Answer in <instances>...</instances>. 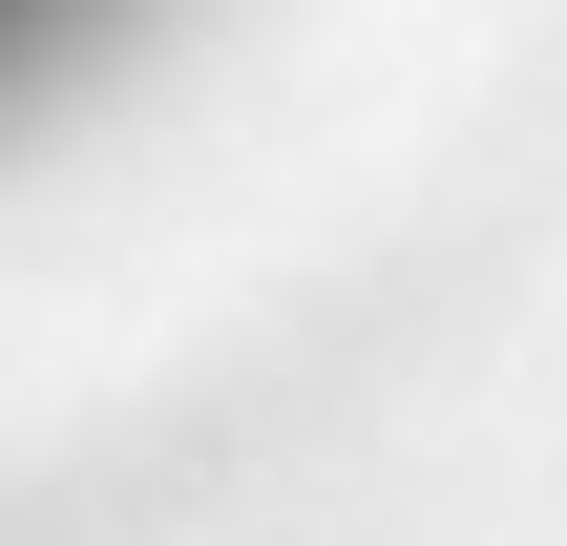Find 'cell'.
<instances>
[{
    "instance_id": "obj_1",
    "label": "cell",
    "mask_w": 567,
    "mask_h": 546,
    "mask_svg": "<svg viewBox=\"0 0 567 546\" xmlns=\"http://www.w3.org/2000/svg\"><path fill=\"white\" fill-rule=\"evenodd\" d=\"M126 21H147V0H0V126H42V105L126 42Z\"/></svg>"
}]
</instances>
